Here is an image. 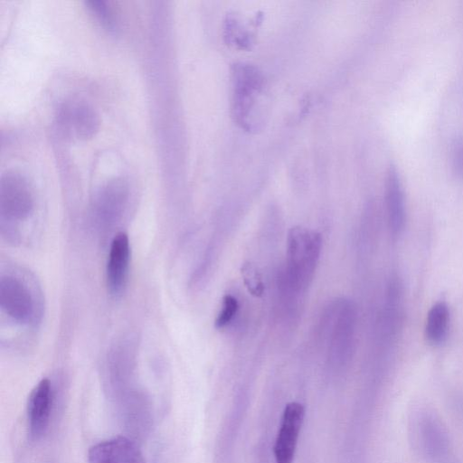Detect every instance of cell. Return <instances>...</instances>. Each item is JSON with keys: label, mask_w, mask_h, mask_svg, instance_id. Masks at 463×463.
Listing matches in <instances>:
<instances>
[{"label": "cell", "mask_w": 463, "mask_h": 463, "mask_svg": "<svg viewBox=\"0 0 463 463\" xmlns=\"http://www.w3.org/2000/svg\"><path fill=\"white\" fill-rule=\"evenodd\" d=\"M322 249L320 233L293 227L288 235L286 266L279 277V290L289 308L310 285Z\"/></svg>", "instance_id": "1"}, {"label": "cell", "mask_w": 463, "mask_h": 463, "mask_svg": "<svg viewBox=\"0 0 463 463\" xmlns=\"http://www.w3.org/2000/svg\"><path fill=\"white\" fill-rule=\"evenodd\" d=\"M232 109L234 119L245 130L257 128L258 101L264 89V78L253 65L236 63L232 71Z\"/></svg>", "instance_id": "2"}, {"label": "cell", "mask_w": 463, "mask_h": 463, "mask_svg": "<svg viewBox=\"0 0 463 463\" xmlns=\"http://www.w3.org/2000/svg\"><path fill=\"white\" fill-rule=\"evenodd\" d=\"M55 122L61 135L71 141H85L95 136L99 128L96 110L85 100L70 98L56 111Z\"/></svg>", "instance_id": "3"}, {"label": "cell", "mask_w": 463, "mask_h": 463, "mask_svg": "<svg viewBox=\"0 0 463 463\" xmlns=\"http://www.w3.org/2000/svg\"><path fill=\"white\" fill-rule=\"evenodd\" d=\"M33 207V194L27 181L16 172H6L0 181L2 218L10 221L29 216Z\"/></svg>", "instance_id": "4"}, {"label": "cell", "mask_w": 463, "mask_h": 463, "mask_svg": "<svg viewBox=\"0 0 463 463\" xmlns=\"http://www.w3.org/2000/svg\"><path fill=\"white\" fill-rule=\"evenodd\" d=\"M53 405V393L50 381L42 379L31 392L27 402V421L30 438L36 441L49 430Z\"/></svg>", "instance_id": "5"}, {"label": "cell", "mask_w": 463, "mask_h": 463, "mask_svg": "<svg viewBox=\"0 0 463 463\" xmlns=\"http://www.w3.org/2000/svg\"><path fill=\"white\" fill-rule=\"evenodd\" d=\"M304 415L301 403L293 402L286 405L274 444L276 463H292Z\"/></svg>", "instance_id": "6"}, {"label": "cell", "mask_w": 463, "mask_h": 463, "mask_svg": "<svg viewBox=\"0 0 463 463\" xmlns=\"http://www.w3.org/2000/svg\"><path fill=\"white\" fill-rule=\"evenodd\" d=\"M89 463H146L137 444L124 436L93 445L88 453Z\"/></svg>", "instance_id": "7"}, {"label": "cell", "mask_w": 463, "mask_h": 463, "mask_svg": "<svg viewBox=\"0 0 463 463\" xmlns=\"http://www.w3.org/2000/svg\"><path fill=\"white\" fill-rule=\"evenodd\" d=\"M0 306L13 319L25 323L33 314V301L28 289L18 279L5 276L0 280Z\"/></svg>", "instance_id": "8"}, {"label": "cell", "mask_w": 463, "mask_h": 463, "mask_svg": "<svg viewBox=\"0 0 463 463\" xmlns=\"http://www.w3.org/2000/svg\"><path fill=\"white\" fill-rule=\"evenodd\" d=\"M385 208L390 232L398 238L406 222V206L402 184L394 165L389 167L385 181Z\"/></svg>", "instance_id": "9"}, {"label": "cell", "mask_w": 463, "mask_h": 463, "mask_svg": "<svg viewBox=\"0 0 463 463\" xmlns=\"http://www.w3.org/2000/svg\"><path fill=\"white\" fill-rule=\"evenodd\" d=\"M129 254L128 235L118 232L112 240L107 263V282L113 295L120 294L126 284Z\"/></svg>", "instance_id": "10"}, {"label": "cell", "mask_w": 463, "mask_h": 463, "mask_svg": "<svg viewBox=\"0 0 463 463\" xmlns=\"http://www.w3.org/2000/svg\"><path fill=\"white\" fill-rule=\"evenodd\" d=\"M128 197V186L122 178H113L102 185L95 198L98 214L105 219L117 218L123 211Z\"/></svg>", "instance_id": "11"}, {"label": "cell", "mask_w": 463, "mask_h": 463, "mask_svg": "<svg viewBox=\"0 0 463 463\" xmlns=\"http://www.w3.org/2000/svg\"><path fill=\"white\" fill-rule=\"evenodd\" d=\"M450 313L445 302L435 303L426 317L424 334L427 342L432 345L443 344L449 334Z\"/></svg>", "instance_id": "12"}, {"label": "cell", "mask_w": 463, "mask_h": 463, "mask_svg": "<svg viewBox=\"0 0 463 463\" xmlns=\"http://www.w3.org/2000/svg\"><path fill=\"white\" fill-rule=\"evenodd\" d=\"M86 5L103 26L109 30L115 29L116 21L114 14L105 1L90 0L86 2Z\"/></svg>", "instance_id": "13"}, {"label": "cell", "mask_w": 463, "mask_h": 463, "mask_svg": "<svg viewBox=\"0 0 463 463\" xmlns=\"http://www.w3.org/2000/svg\"><path fill=\"white\" fill-rule=\"evenodd\" d=\"M238 308L237 298L231 294L225 295L222 298V308L215 319V326L223 328L228 326L237 314Z\"/></svg>", "instance_id": "14"}, {"label": "cell", "mask_w": 463, "mask_h": 463, "mask_svg": "<svg viewBox=\"0 0 463 463\" xmlns=\"http://www.w3.org/2000/svg\"><path fill=\"white\" fill-rule=\"evenodd\" d=\"M241 270L249 292L255 297H260L263 293L264 286L258 269L252 264L245 263Z\"/></svg>", "instance_id": "15"}, {"label": "cell", "mask_w": 463, "mask_h": 463, "mask_svg": "<svg viewBox=\"0 0 463 463\" xmlns=\"http://www.w3.org/2000/svg\"><path fill=\"white\" fill-rule=\"evenodd\" d=\"M454 162L457 171L463 175V138L456 145L454 150Z\"/></svg>", "instance_id": "16"}]
</instances>
